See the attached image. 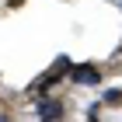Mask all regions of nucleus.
I'll return each mask as SVG.
<instances>
[{
  "instance_id": "nucleus-7",
  "label": "nucleus",
  "mask_w": 122,
  "mask_h": 122,
  "mask_svg": "<svg viewBox=\"0 0 122 122\" xmlns=\"http://www.w3.org/2000/svg\"><path fill=\"white\" fill-rule=\"evenodd\" d=\"M119 4H122V0H119Z\"/></svg>"
},
{
  "instance_id": "nucleus-1",
  "label": "nucleus",
  "mask_w": 122,
  "mask_h": 122,
  "mask_svg": "<svg viewBox=\"0 0 122 122\" xmlns=\"http://www.w3.org/2000/svg\"><path fill=\"white\" fill-rule=\"evenodd\" d=\"M31 105H35V112H38V122H63L66 119V105L59 98L38 94V98H31Z\"/></svg>"
},
{
  "instance_id": "nucleus-2",
  "label": "nucleus",
  "mask_w": 122,
  "mask_h": 122,
  "mask_svg": "<svg viewBox=\"0 0 122 122\" xmlns=\"http://www.w3.org/2000/svg\"><path fill=\"white\" fill-rule=\"evenodd\" d=\"M66 77L73 80V84H80V87H98L101 84V70L98 66H91V63H70V70H66Z\"/></svg>"
},
{
  "instance_id": "nucleus-5",
  "label": "nucleus",
  "mask_w": 122,
  "mask_h": 122,
  "mask_svg": "<svg viewBox=\"0 0 122 122\" xmlns=\"http://www.w3.org/2000/svg\"><path fill=\"white\" fill-rule=\"evenodd\" d=\"M7 4H10V7H18V4H21V0H7Z\"/></svg>"
},
{
  "instance_id": "nucleus-3",
  "label": "nucleus",
  "mask_w": 122,
  "mask_h": 122,
  "mask_svg": "<svg viewBox=\"0 0 122 122\" xmlns=\"http://www.w3.org/2000/svg\"><path fill=\"white\" fill-rule=\"evenodd\" d=\"M101 105H105V108H122V87H108V91H101Z\"/></svg>"
},
{
  "instance_id": "nucleus-4",
  "label": "nucleus",
  "mask_w": 122,
  "mask_h": 122,
  "mask_svg": "<svg viewBox=\"0 0 122 122\" xmlns=\"http://www.w3.org/2000/svg\"><path fill=\"white\" fill-rule=\"evenodd\" d=\"M101 108H105L101 101H94V105H87V122H98V119H101Z\"/></svg>"
},
{
  "instance_id": "nucleus-6",
  "label": "nucleus",
  "mask_w": 122,
  "mask_h": 122,
  "mask_svg": "<svg viewBox=\"0 0 122 122\" xmlns=\"http://www.w3.org/2000/svg\"><path fill=\"white\" fill-rule=\"evenodd\" d=\"M0 122H10V115H0Z\"/></svg>"
}]
</instances>
